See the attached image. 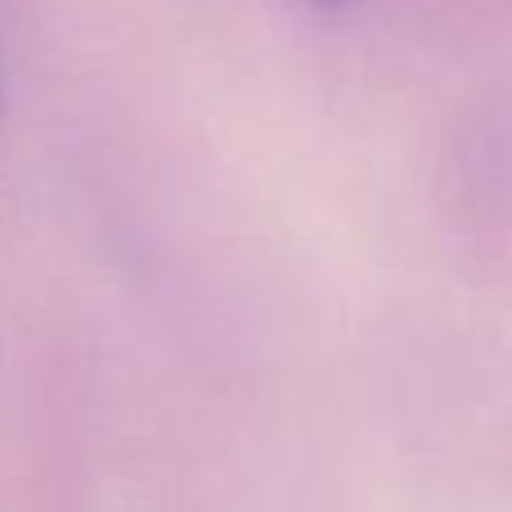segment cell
Returning <instances> with one entry per match:
<instances>
[{
	"label": "cell",
	"instance_id": "obj_1",
	"mask_svg": "<svg viewBox=\"0 0 512 512\" xmlns=\"http://www.w3.org/2000/svg\"><path fill=\"white\" fill-rule=\"evenodd\" d=\"M301 5H310V9H342V5H351V0H301Z\"/></svg>",
	"mask_w": 512,
	"mask_h": 512
}]
</instances>
